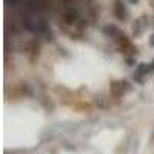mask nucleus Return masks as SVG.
<instances>
[{"mask_svg":"<svg viewBox=\"0 0 154 154\" xmlns=\"http://www.w3.org/2000/svg\"><path fill=\"white\" fill-rule=\"evenodd\" d=\"M23 26L25 29H28L31 32H37V34H43V32H48V25H46V20L40 16H29L23 20Z\"/></svg>","mask_w":154,"mask_h":154,"instance_id":"obj_1","label":"nucleus"},{"mask_svg":"<svg viewBox=\"0 0 154 154\" xmlns=\"http://www.w3.org/2000/svg\"><path fill=\"white\" fill-rule=\"evenodd\" d=\"M112 9H114V16L117 17L119 20H125V19H126L128 12H126V8H125V5H123L122 0H114Z\"/></svg>","mask_w":154,"mask_h":154,"instance_id":"obj_2","label":"nucleus"},{"mask_svg":"<svg viewBox=\"0 0 154 154\" xmlns=\"http://www.w3.org/2000/svg\"><path fill=\"white\" fill-rule=\"evenodd\" d=\"M149 69H152L151 66H148L146 63H140V65L136 68V74H134V79L139 82V83H142L143 82V77L149 72Z\"/></svg>","mask_w":154,"mask_h":154,"instance_id":"obj_3","label":"nucleus"},{"mask_svg":"<svg viewBox=\"0 0 154 154\" xmlns=\"http://www.w3.org/2000/svg\"><path fill=\"white\" fill-rule=\"evenodd\" d=\"M145 22H146V17L143 16V17H140V19H137L136 22H134V26H133V34L137 37V35H142L143 34V31L146 29V25H145Z\"/></svg>","mask_w":154,"mask_h":154,"instance_id":"obj_4","label":"nucleus"},{"mask_svg":"<svg viewBox=\"0 0 154 154\" xmlns=\"http://www.w3.org/2000/svg\"><path fill=\"white\" fill-rule=\"evenodd\" d=\"M128 82L126 80H120V82H112L111 83V93L116 94V96H120L123 91H126L128 89Z\"/></svg>","mask_w":154,"mask_h":154,"instance_id":"obj_5","label":"nucleus"},{"mask_svg":"<svg viewBox=\"0 0 154 154\" xmlns=\"http://www.w3.org/2000/svg\"><path fill=\"white\" fill-rule=\"evenodd\" d=\"M77 19H79V12H77L75 9H68V11L65 12V20H66L68 23H74Z\"/></svg>","mask_w":154,"mask_h":154,"instance_id":"obj_6","label":"nucleus"},{"mask_svg":"<svg viewBox=\"0 0 154 154\" xmlns=\"http://www.w3.org/2000/svg\"><path fill=\"white\" fill-rule=\"evenodd\" d=\"M103 31H105V34H108L111 37H117L120 34V31L116 28V26H112V25H106V26L103 28Z\"/></svg>","mask_w":154,"mask_h":154,"instance_id":"obj_7","label":"nucleus"},{"mask_svg":"<svg viewBox=\"0 0 154 154\" xmlns=\"http://www.w3.org/2000/svg\"><path fill=\"white\" fill-rule=\"evenodd\" d=\"M28 51H29V53H32V54H38V43L31 42V43L28 45Z\"/></svg>","mask_w":154,"mask_h":154,"instance_id":"obj_8","label":"nucleus"},{"mask_svg":"<svg viewBox=\"0 0 154 154\" xmlns=\"http://www.w3.org/2000/svg\"><path fill=\"white\" fill-rule=\"evenodd\" d=\"M8 3H11V5H17V3H20L22 0H6Z\"/></svg>","mask_w":154,"mask_h":154,"instance_id":"obj_9","label":"nucleus"},{"mask_svg":"<svg viewBox=\"0 0 154 154\" xmlns=\"http://www.w3.org/2000/svg\"><path fill=\"white\" fill-rule=\"evenodd\" d=\"M126 63H128V65H134V60H133V57H128Z\"/></svg>","mask_w":154,"mask_h":154,"instance_id":"obj_10","label":"nucleus"},{"mask_svg":"<svg viewBox=\"0 0 154 154\" xmlns=\"http://www.w3.org/2000/svg\"><path fill=\"white\" fill-rule=\"evenodd\" d=\"M149 45H151V46H154V34L149 37Z\"/></svg>","mask_w":154,"mask_h":154,"instance_id":"obj_11","label":"nucleus"},{"mask_svg":"<svg viewBox=\"0 0 154 154\" xmlns=\"http://www.w3.org/2000/svg\"><path fill=\"white\" fill-rule=\"evenodd\" d=\"M130 3H133V5H136V3H139V0H128Z\"/></svg>","mask_w":154,"mask_h":154,"instance_id":"obj_12","label":"nucleus"},{"mask_svg":"<svg viewBox=\"0 0 154 154\" xmlns=\"http://www.w3.org/2000/svg\"><path fill=\"white\" fill-rule=\"evenodd\" d=\"M151 68L154 69V60H152V63H151Z\"/></svg>","mask_w":154,"mask_h":154,"instance_id":"obj_13","label":"nucleus"},{"mask_svg":"<svg viewBox=\"0 0 154 154\" xmlns=\"http://www.w3.org/2000/svg\"><path fill=\"white\" fill-rule=\"evenodd\" d=\"M152 8H154V0H152Z\"/></svg>","mask_w":154,"mask_h":154,"instance_id":"obj_14","label":"nucleus"},{"mask_svg":"<svg viewBox=\"0 0 154 154\" xmlns=\"http://www.w3.org/2000/svg\"><path fill=\"white\" fill-rule=\"evenodd\" d=\"M65 2H68V0H65Z\"/></svg>","mask_w":154,"mask_h":154,"instance_id":"obj_15","label":"nucleus"}]
</instances>
